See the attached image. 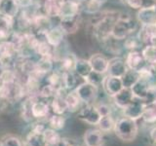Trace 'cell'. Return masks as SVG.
<instances>
[{
  "mask_svg": "<svg viewBox=\"0 0 156 146\" xmlns=\"http://www.w3.org/2000/svg\"><path fill=\"white\" fill-rule=\"evenodd\" d=\"M113 130L119 139L125 141V142H131L138 135L139 128L138 125H136V121L124 116L115 121Z\"/></svg>",
  "mask_w": 156,
  "mask_h": 146,
  "instance_id": "obj_1",
  "label": "cell"
},
{
  "mask_svg": "<svg viewBox=\"0 0 156 146\" xmlns=\"http://www.w3.org/2000/svg\"><path fill=\"white\" fill-rule=\"evenodd\" d=\"M119 17L113 13L105 14L99 22L94 24V35L101 41L107 40L111 36L112 29Z\"/></svg>",
  "mask_w": 156,
  "mask_h": 146,
  "instance_id": "obj_2",
  "label": "cell"
},
{
  "mask_svg": "<svg viewBox=\"0 0 156 146\" xmlns=\"http://www.w3.org/2000/svg\"><path fill=\"white\" fill-rule=\"evenodd\" d=\"M136 28V23L130 17H119L113 26L111 36L117 40H122L133 33Z\"/></svg>",
  "mask_w": 156,
  "mask_h": 146,
  "instance_id": "obj_3",
  "label": "cell"
},
{
  "mask_svg": "<svg viewBox=\"0 0 156 146\" xmlns=\"http://www.w3.org/2000/svg\"><path fill=\"white\" fill-rule=\"evenodd\" d=\"M80 100L85 104H92L97 99L98 88L88 82H83L74 90Z\"/></svg>",
  "mask_w": 156,
  "mask_h": 146,
  "instance_id": "obj_4",
  "label": "cell"
},
{
  "mask_svg": "<svg viewBox=\"0 0 156 146\" xmlns=\"http://www.w3.org/2000/svg\"><path fill=\"white\" fill-rule=\"evenodd\" d=\"M78 119L81 120L84 123L89 125H98L101 119V115L98 111L96 105L93 104H86V106L82 108L78 112Z\"/></svg>",
  "mask_w": 156,
  "mask_h": 146,
  "instance_id": "obj_5",
  "label": "cell"
},
{
  "mask_svg": "<svg viewBox=\"0 0 156 146\" xmlns=\"http://www.w3.org/2000/svg\"><path fill=\"white\" fill-rule=\"evenodd\" d=\"M144 108V101L139 99H134V100L128 106L125 107L122 110H123V114L125 117L130 118L132 120L138 121L139 119H141Z\"/></svg>",
  "mask_w": 156,
  "mask_h": 146,
  "instance_id": "obj_6",
  "label": "cell"
},
{
  "mask_svg": "<svg viewBox=\"0 0 156 146\" xmlns=\"http://www.w3.org/2000/svg\"><path fill=\"white\" fill-rule=\"evenodd\" d=\"M51 107L48 102L39 99V97H36L35 99L32 101L31 104V116L32 118L41 120L46 118L47 116L50 114Z\"/></svg>",
  "mask_w": 156,
  "mask_h": 146,
  "instance_id": "obj_7",
  "label": "cell"
},
{
  "mask_svg": "<svg viewBox=\"0 0 156 146\" xmlns=\"http://www.w3.org/2000/svg\"><path fill=\"white\" fill-rule=\"evenodd\" d=\"M65 36H66V33L63 32V30L60 27L58 24L57 26H53L52 28H50L45 33V35H44L46 41L55 49L60 46L63 42Z\"/></svg>",
  "mask_w": 156,
  "mask_h": 146,
  "instance_id": "obj_8",
  "label": "cell"
},
{
  "mask_svg": "<svg viewBox=\"0 0 156 146\" xmlns=\"http://www.w3.org/2000/svg\"><path fill=\"white\" fill-rule=\"evenodd\" d=\"M66 0H43L42 8L43 13L49 18H58L61 9Z\"/></svg>",
  "mask_w": 156,
  "mask_h": 146,
  "instance_id": "obj_9",
  "label": "cell"
},
{
  "mask_svg": "<svg viewBox=\"0 0 156 146\" xmlns=\"http://www.w3.org/2000/svg\"><path fill=\"white\" fill-rule=\"evenodd\" d=\"M128 67L126 65L124 60L120 57H113L108 61V68H107V74L113 77L121 78L127 71Z\"/></svg>",
  "mask_w": 156,
  "mask_h": 146,
  "instance_id": "obj_10",
  "label": "cell"
},
{
  "mask_svg": "<svg viewBox=\"0 0 156 146\" xmlns=\"http://www.w3.org/2000/svg\"><path fill=\"white\" fill-rule=\"evenodd\" d=\"M126 65L129 69L139 71L140 68L146 65V62L143 57V54L138 51H131L126 57Z\"/></svg>",
  "mask_w": 156,
  "mask_h": 146,
  "instance_id": "obj_11",
  "label": "cell"
},
{
  "mask_svg": "<svg viewBox=\"0 0 156 146\" xmlns=\"http://www.w3.org/2000/svg\"><path fill=\"white\" fill-rule=\"evenodd\" d=\"M62 74V88L65 90L68 91H74L76 88L82 84L85 80L81 78L79 75H77L76 73L73 71L63 72Z\"/></svg>",
  "mask_w": 156,
  "mask_h": 146,
  "instance_id": "obj_12",
  "label": "cell"
},
{
  "mask_svg": "<svg viewBox=\"0 0 156 146\" xmlns=\"http://www.w3.org/2000/svg\"><path fill=\"white\" fill-rule=\"evenodd\" d=\"M132 92L135 96V99H139L144 100V102L148 99L151 94V88L147 82L144 80H139L136 84L131 88Z\"/></svg>",
  "mask_w": 156,
  "mask_h": 146,
  "instance_id": "obj_13",
  "label": "cell"
},
{
  "mask_svg": "<svg viewBox=\"0 0 156 146\" xmlns=\"http://www.w3.org/2000/svg\"><path fill=\"white\" fill-rule=\"evenodd\" d=\"M112 97H113V101L115 105L120 109H124L135 99L133 92H132V90L128 89V88H123L119 92H117Z\"/></svg>",
  "mask_w": 156,
  "mask_h": 146,
  "instance_id": "obj_14",
  "label": "cell"
},
{
  "mask_svg": "<svg viewBox=\"0 0 156 146\" xmlns=\"http://www.w3.org/2000/svg\"><path fill=\"white\" fill-rule=\"evenodd\" d=\"M65 90H60L58 91L56 96L52 99V101L50 103L51 110L54 114H58V115H63L67 111V107L65 99V94H63Z\"/></svg>",
  "mask_w": 156,
  "mask_h": 146,
  "instance_id": "obj_15",
  "label": "cell"
},
{
  "mask_svg": "<svg viewBox=\"0 0 156 146\" xmlns=\"http://www.w3.org/2000/svg\"><path fill=\"white\" fill-rule=\"evenodd\" d=\"M83 138L86 146H104V134L100 130H87Z\"/></svg>",
  "mask_w": 156,
  "mask_h": 146,
  "instance_id": "obj_16",
  "label": "cell"
},
{
  "mask_svg": "<svg viewBox=\"0 0 156 146\" xmlns=\"http://www.w3.org/2000/svg\"><path fill=\"white\" fill-rule=\"evenodd\" d=\"M90 65L92 67L93 71L105 74L107 73V68H108V60L105 58L101 54H95L93 55L89 60Z\"/></svg>",
  "mask_w": 156,
  "mask_h": 146,
  "instance_id": "obj_17",
  "label": "cell"
},
{
  "mask_svg": "<svg viewBox=\"0 0 156 146\" xmlns=\"http://www.w3.org/2000/svg\"><path fill=\"white\" fill-rule=\"evenodd\" d=\"M104 88L105 92L109 96H113L117 92H119L122 89H123V84H122V80L119 77H113L107 75L104 82Z\"/></svg>",
  "mask_w": 156,
  "mask_h": 146,
  "instance_id": "obj_18",
  "label": "cell"
},
{
  "mask_svg": "<svg viewBox=\"0 0 156 146\" xmlns=\"http://www.w3.org/2000/svg\"><path fill=\"white\" fill-rule=\"evenodd\" d=\"M79 15L75 17L61 18L58 26L66 34H73L79 29Z\"/></svg>",
  "mask_w": 156,
  "mask_h": 146,
  "instance_id": "obj_19",
  "label": "cell"
},
{
  "mask_svg": "<svg viewBox=\"0 0 156 146\" xmlns=\"http://www.w3.org/2000/svg\"><path fill=\"white\" fill-rule=\"evenodd\" d=\"M18 56H19L18 49L10 39L0 41V58L14 60Z\"/></svg>",
  "mask_w": 156,
  "mask_h": 146,
  "instance_id": "obj_20",
  "label": "cell"
},
{
  "mask_svg": "<svg viewBox=\"0 0 156 146\" xmlns=\"http://www.w3.org/2000/svg\"><path fill=\"white\" fill-rule=\"evenodd\" d=\"M139 23L141 26H150L156 23V10L155 7L152 8H141L136 14Z\"/></svg>",
  "mask_w": 156,
  "mask_h": 146,
  "instance_id": "obj_21",
  "label": "cell"
},
{
  "mask_svg": "<svg viewBox=\"0 0 156 146\" xmlns=\"http://www.w3.org/2000/svg\"><path fill=\"white\" fill-rule=\"evenodd\" d=\"M80 10H81V5L79 3L71 1V0H66L65 3H63V5H62V9H61L58 19L78 16Z\"/></svg>",
  "mask_w": 156,
  "mask_h": 146,
  "instance_id": "obj_22",
  "label": "cell"
},
{
  "mask_svg": "<svg viewBox=\"0 0 156 146\" xmlns=\"http://www.w3.org/2000/svg\"><path fill=\"white\" fill-rule=\"evenodd\" d=\"M145 123L153 124L156 122V100L144 102V108L141 116Z\"/></svg>",
  "mask_w": 156,
  "mask_h": 146,
  "instance_id": "obj_23",
  "label": "cell"
},
{
  "mask_svg": "<svg viewBox=\"0 0 156 146\" xmlns=\"http://www.w3.org/2000/svg\"><path fill=\"white\" fill-rule=\"evenodd\" d=\"M76 61H77V58L73 54H67L65 57H62L60 60V61H58V64H60L58 71L62 73L73 71L74 70Z\"/></svg>",
  "mask_w": 156,
  "mask_h": 146,
  "instance_id": "obj_24",
  "label": "cell"
},
{
  "mask_svg": "<svg viewBox=\"0 0 156 146\" xmlns=\"http://www.w3.org/2000/svg\"><path fill=\"white\" fill-rule=\"evenodd\" d=\"M91 71L92 67L90 65L89 61L84 60V58H77L74 66V72L77 75H79L81 78L86 80V78L91 73Z\"/></svg>",
  "mask_w": 156,
  "mask_h": 146,
  "instance_id": "obj_25",
  "label": "cell"
},
{
  "mask_svg": "<svg viewBox=\"0 0 156 146\" xmlns=\"http://www.w3.org/2000/svg\"><path fill=\"white\" fill-rule=\"evenodd\" d=\"M66 103L67 107V111L69 112H75L80 108V105L82 101L80 100L79 96L76 94L75 91H70L65 96Z\"/></svg>",
  "mask_w": 156,
  "mask_h": 146,
  "instance_id": "obj_26",
  "label": "cell"
},
{
  "mask_svg": "<svg viewBox=\"0 0 156 146\" xmlns=\"http://www.w3.org/2000/svg\"><path fill=\"white\" fill-rule=\"evenodd\" d=\"M20 9L14 0H2L1 5H0V13L1 14L17 18Z\"/></svg>",
  "mask_w": 156,
  "mask_h": 146,
  "instance_id": "obj_27",
  "label": "cell"
},
{
  "mask_svg": "<svg viewBox=\"0 0 156 146\" xmlns=\"http://www.w3.org/2000/svg\"><path fill=\"white\" fill-rule=\"evenodd\" d=\"M121 80H122V84H123L124 88L131 89V88L140 80L139 72L136 70L129 69L128 68L127 71L124 73V75L121 77Z\"/></svg>",
  "mask_w": 156,
  "mask_h": 146,
  "instance_id": "obj_28",
  "label": "cell"
},
{
  "mask_svg": "<svg viewBox=\"0 0 156 146\" xmlns=\"http://www.w3.org/2000/svg\"><path fill=\"white\" fill-rule=\"evenodd\" d=\"M27 146H47L44 138V133L39 134L30 130L27 136Z\"/></svg>",
  "mask_w": 156,
  "mask_h": 146,
  "instance_id": "obj_29",
  "label": "cell"
},
{
  "mask_svg": "<svg viewBox=\"0 0 156 146\" xmlns=\"http://www.w3.org/2000/svg\"><path fill=\"white\" fill-rule=\"evenodd\" d=\"M97 126L99 127V130L101 131V133H109L110 130H114L115 121L113 120V118H112L111 114L106 115V116H102V117H101V119Z\"/></svg>",
  "mask_w": 156,
  "mask_h": 146,
  "instance_id": "obj_30",
  "label": "cell"
},
{
  "mask_svg": "<svg viewBox=\"0 0 156 146\" xmlns=\"http://www.w3.org/2000/svg\"><path fill=\"white\" fill-rule=\"evenodd\" d=\"M48 125L49 128L55 130H61L66 126V119L62 115L54 114L48 117Z\"/></svg>",
  "mask_w": 156,
  "mask_h": 146,
  "instance_id": "obj_31",
  "label": "cell"
},
{
  "mask_svg": "<svg viewBox=\"0 0 156 146\" xmlns=\"http://www.w3.org/2000/svg\"><path fill=\"white\" fill-rule=\"evenodd\" d=\"M146 64H156V46L147 44L141 51Z\"/></svg>",
  "mask_w": 156,
  "mask_h": 146,
  "instance_id": "obj_32",
  "label": "cell"
},
{
  "mask_svg": "<svg viewBox=\"0 0 156 146\" xmlns=\"http://www.w3.org/2000/svg\"><path fill=\"white\" fill-rule=\"evenodd\" d=\"M44 138H45L47 146H57V144L62 139L60 134H58V130H55L51 128H47L46 130L44 131Z\"/></svg>",
  "mask_w": 156,
  "mask_h": 146,
  "instance_id": "obj_33",
  "label": "cell"
},
{
  "mask_svg": "<svg viewBox=\"0 0 156 146\" xmlns=\"http://www.w3.org/2000/svg\"><path fill=\"white\" fill-rule=\"evenodd\" d=\"M105 74H101V73H99V72H96V71H91V73L88 77L86 78V82L90 83V84L94 85L95 87L99 88L100 86H102L104 85V82H105Z\"/></svg>",
  "mask_w": 156,
  "mask_h": 146,
  "instance_id": "obj_34",
  "label": "cell"
},
{
  "mask_svg": "<svg viewBox=\"0 0 156 146\" xmlns=\"http://www.w3.org/2000/svg\"><path fill=\"white\" fill-rule=\"evenodd\" d=\"M0 146H23V144L19 137L12 134H8L0 140Z\"/></svg>",
  "mask_w": 156,
  "mask_h": 146,
  "instance_id": "obj_35",
  "label": "cell"
},
{
  "mask_svg": "<svg viewBox=\"0 0 156 146\" xmlns=\"http://www.w3.org/2000/svg\"><path fill=\"white\" fill-rule=\"evenodd\" d=\"M139 42H140L139 40L138 36H136V38H133V37H129L128 39L126 40L125 42V47L127 49H129V50L131 51H136L135 49L138 48L139 46Z\"/></svg>",
  "mask_w": 156,
  "mask_h": 146,
  "instance_id": "obj_36",
  "label": "cell"
},
{
  "mask_svg": "<svg viewBox=\"0 0 156 146\" xmlns=\"http://www.w3.org/2000/svg\"><path fill=\"white\" fill-rule=\"evenodd\" d=\"M20 10L30 8L34 5V0H14Z\"/></svg>",
  "mask_w": 156,
  "mask_h": 146,
  "instance_id": "obj_37",
  "label": "cell"
},
{
  "mask_svg": "<svg viewBox=\"0 0 156 146\" xmlns=\"http://www.w3.org/2000/svg\"><path fill=\"white\" fill-rule=\"evenodd\" d=\"M98 111H99V113L101 115V117L102 116H106V115H110L111 114V110H110V107L107 105V104H105V103H101V104H98L96 105Z\"/></svg>",
  "mask_w": 156,
  "mask_h": 146,
  "instance_id": "obj_38",
  "label": "cell"
},
{
  "mask_svg": "<svg viewBox=\"0 0 156 146\" xmlns=\"http://www.w3.org/2000/svg\"><path fill=\"white\" fill-rule=\"evenodd\" d=\"M47 127L44 125L43 123H41V122H37V123H35L33 125V127L31 128V130L32 131H35V133H39V134H43L44 131L46 130Z\"/></svg>",
  "mask_w": 156,
  "mask_h": 146,
  "instance_id": "obj_39",
  "label": "cell"
},
{
  "mask_svg": "<svg viewBox=\"0 0 156 146\" xmlns=\"http://www.w3.org/2000/svg\"><path fill=\"white\" fill-rule=\"evenodd\" d=\"M123 2L133 9H140V0H123Z\"/></svg>",
  "mask_w": 156,
  "mask_h": 146,
  "instance_id": "obj_40",
  "label": "cell"
},
{
  "mask_svg": "<svg viewBox=\"0 0 156 146\" xmlns=\"http://www.w3.org/2000/svg\"><path fill=\"white\" fill-rule=\"evenodd\" d=\"M156 0H140V9L141 8H152L155 7Z\"/></svg>",
  "mask_w": 156,
  "mask_h": 146,
  "instance_id": "obj_41",
  "label": "cell"
},
{
  "mask_svg": "<svg viewBox=\"0 0 156 146\" xmlns=\"http://www.w3.org/2000/svg\"><path fill=\"white\" fill-rule=\"evenodd\" d=\"M57 146H72V144L69 140H67L66 138H62L60 140V142L57 144Z\"/></svg>",
  "mask_w": 156,
  "mask_h": 146,
  "instance_id": "obj_42",
  "label": "cell"
},
{
  "mask_svg": "<svg viewBox=\"0 0 156 146\" xmlns=\"http://www.w3.org/2000/svg\"><path fill=\"white\" fill-rule=\"evenodd\" d=\"M150 138L153 140V142L156 143V127L150 130Z\"/></svg>",
  "mask_w": 156,
  "mask_h": 146,
  "instance_id": "obj_43",
  "label": "cell"
},
{
  "mask_svg": "<svg viewBox=\"0 0 156 146\" xmlns=\"http://www.w3.org/2000/svg\"><path fill=\"white\" fill-rule=\"evenodd\" d=\"M71 1H74V2H76V3H79L80 5L82 4V3H84L86 0H71Z\"/></svg>",
  "mask_w": 156,
  "mask_h": 146,
  "instance_id": "obj_44",
  "label": "cell"
},
{
  "mask_svg": "<svg viewBox=\"0 0 156 146\" xmlns=\"http://www.w3.org/2000/svg\"><path fill=\"white\" fill-rule=\"evenodd\" d=\"M72 146H80V145H76V144H74V145H73V144H72Z\"/></svg>",
  "mask_w": 156,
  "mask_h": 146,
  "instance_id": "obj_45",
  "label": "cell"
},
{
  "mask_svg": "<svg viewBox=\"0 0 156 146\" xmlns=\"http://www.w3.org/2000/svg\"><path fill=\"white\" fill-rule=\"evenodd\" d=\"M1 2H2V0H0V5H1Z\"/></svg>",
  "mask_w": 156,
  "mask_h": 146,
  "instance_id": "obj_46",
  "label": "cell"
},
{
  "mask_svg": "<svg viewBox=\"0 0 156 146\" xmlns=\"http://www.w3.org/2000/svg\"><path fill=\"white\" fill-rule=\"evenodd\" d=\"M155 10H156V5H155Z\"/></svg>",
  "mask_w": 156,
  "mask_h": 146,
  "instance_id": "obj_47",
  "label": "cell"
}]
</instances>
